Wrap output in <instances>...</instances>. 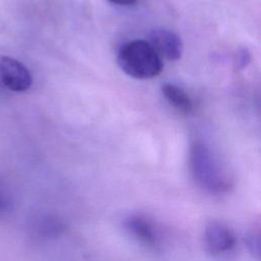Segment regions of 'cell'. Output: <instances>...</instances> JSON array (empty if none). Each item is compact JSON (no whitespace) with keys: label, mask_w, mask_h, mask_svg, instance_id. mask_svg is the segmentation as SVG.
<instances>
[{"label":"cell","mask_w":261,"mask_h":261,"mask_svg":"<svg viewBox=\"0 0 261 261\" xmlns=\"http://www.w3.org/2000/svg\"><path fill=\"white\" fill-rule=\"evenodd\" d=\"M161 92L166 101L177 111L181 113H190L193 110V101L186 91L173 84H164Z\"/></svg>","instance_id":"52a82bcc"},{"label":"cell","mask_w":261,"mask_h":261,"mask_svg":"<svg viewBox=\"0 0 261 261\" xmlns=\"http://www.w3.org/2000/svg\"><path fill=\"white\" fill-rule=\"evenodd\" d=\"M0 76L3 84L13 92H24L32 86L30 70L17 59L0 55Z\"/></svg>","instance_id":"277c9868"},{"label":"cell","mask_w":261,"mask_h":261,"mask_svg":"<svg viewBox=\"0 0 261 261\" xmlns=\"http://www.w3.org/2000/svg\"><path fill=\"white\" fill-rule=\"evenodd\" d=\"M117 62L122 71L137 80L153 79L163 69V60L144 40L125 43L118 51Z\"/></svg>","instance_id":"6da1fadb"},{"label":"cell","mask_w":261,"mask_h":261,"mask_svg":"<svg viewBox=\"0 0 261 261\" xmlns=\"http://www.w3.org/2000/svg\"><path fill=\"white\" fill-rule=\"evenodd\" d=\"M127 231L138 242L148 247H156L159 243L158 231L153 222L142 214H130L124 221Z\"/></svg>","instance_id":"8992f818"},{"label":"cell","mask_w":261,"mask_h":261,"mask_svg":"<svg viewBox=\"0 0 261 261\" xmlns=\"http://www.w3.org/2000/svg\"><path fill=\"white\" fill-rule=\"evenodd\" d=\"M190 170L195 181L208 192L227 191L230 180L213 153L202 143H195L190 151Z\"/></svg>","instance_id":"7a4b0ae2"},{"label":"cell","mask_w":261,"mask_h":261,"mask_svg":"<svg viewBox=\"0 0 261 261\" xmlns=\"http://www.w3.org/2000/svg\"><path fill=\"white\" fill-rule=\"evenodd\" d=\"M35 230L39 238L53 239L63 232L64 223L56 216L45 215L37 219Z\"/></svg>","instance_id":"ba28073f"},{"label":"cell","mask_w":261,"mask_h":261,"mask_svg":"<svg viewBox=\"0 0 261 261\" xmlns=\"http://www.w3.org/2000/svg\"><path fill=\"white\" fill-rule=\"evenodd\" d=\"M149 43L160 58L175 61L182 54V43L177 35L165 29L154 30L150 34Z\"/></svg>","instance_id":"5b68a950"},{"label":"cell","mask_w":261,"mask_h":261,"mask_svg":"<svg viewBox=\"0 0 261 261\" xmlns=\"http://www.w3.org/2000/svg\"><path fill=\"white\" fill-rule=\"evenodd\" d=\"M110 3L115 4V5H119V6H130V5H135L138 0H108Z\"/></svg>","instance_id":"30bf717a"},{"label":"cell","mask_w":261,"mask_h":261,"mask_svg":"<svg viewBox=\"0 0 261 261\" xmlns=\"http://www.w3.org/2000/svg\"><path fill=\"white\" fill-rule=\"evenodd\" d=\"M246 246L249 250V252L255 257L259 258L260 256V234L259 231L257 230H252L250 231L245 239Z\"/></svg>","instance_id":"9c48e42d"},{"label":"cell","mask_w":261,"mask_h":261,"mask_svg":"<svg viewBox=\"0 0 261 261\" xmlns=\"http://www.w3.org/2000/svg\"><path fill=\"white\" fill-rule=\"evenodd\" d=\"M205 250L213 256L229 253L236 246V236L225 224L218 221L209 222L203 233Z\"/></svg>","instance_id":"3957f363"}]
</instances>
